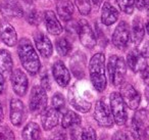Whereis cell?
<instances>
[{
    "label": "cell",
    "mask_w": 149,
    "mask_h": 140,
    "mask_svg": "<svg viewBox=\"0 0 149 140\" xmlns=\"http://www.w3.org/2000/svg\"><path fill=\"white\" fill-rule=\"evenodd\" d=\"M19 56L23 66L26 69L29 74L36 75L40 71L41 68V62L38 57V54L36 50L34 49L31 41L27 38H23L19 42Z\"/></svg>",
    "instance_id": "1"
},
{
    "label": "cell",
    "mask_w": 149,
    "mask_h": 140,
    "mask_svg": "<svg viewBox=\"0 0 149 140\" xmlns=\"http://www.w3.org/2000/svg\"><path fill=\"white\" fill-rule=\"evenodd\" d=\"M89 73L94 88L98 92L105 90L107 80L105 75V56L103 53H96L92 56L89 62Z\"/></svg>",
    "instance_id": "2"
},
{
    "label": "cell",
    "mask_w": 149,
    "mask_h": 140,
    "mask_svg": "<svg viewBox=\"0 0 149 140\" xmlns=\"http://www.w3.org/2000/svg\"><path fill=\"white\" fill-rule=\"evenodd\" d=\"M108 76L112 85L120 86L124 83L127 74V64L124 58L116 55H111L107 62Z\"/></svg>",
    "instance_id": "3"
},
{
    "label": "cell",
    "mask_w": 149,
    "mask_h": 140,
    "mask_svg": "<svg viewBox=\"0 0 149 140\" xmlns=\"http://www.w3.org/2000/svg\"><path fill=\"white\" fill-rule=\"evenodd\" d=\"M110 111L116 125L123 126L126 124L128 120V111L126 108V103L118 92H112L110 94Z\"/></svg>",
    "instance_id": "4"
},
{
    "label": "cell",
    "mask_w": 149,
    "mask_h": 140,
    "mask_svg": "<svg viewBox=\"0 0 149 140\" xmlns=\"http://www.w3.org/2000/svg\"><path fill=\"white\" fill-rule=\"evenodd\" d=\"M30 111L33 115H40L47 106V94L42 86H35L32 88L29 101Z\"/></svg>",
    "instance_id": "5"
},
{
    "label": "cell",
    "mask_w": 149,
    "mask_h": 140,
    "mask_svg": "<svg viewBox=\"0 0 149 140\" xmlns=\"http://www.w3.org/2000/svg\"><path fill=\"white\" fill-rule=\"evenodd\" d=\"M94 119L98 123V125L103 128H111L113 126L114 120L111 111L103 99H100L96 102L94 108Z\"/></svg>",
    "instance_id": "6"
},
{
    "label": "cell",
    "mask_w": 149,
    "mask_h": 140,
    "mask_svg": "<svg viewBox=\"0 0 149 140\" xmlns=\"http://www.w3.org/2000/svg\"><path fill=\"white\" fill-rule=\"evenodd\" d=\"M131 40L130 27L126 22H120L112 34V43L120 50H124Z\"/></svg>",
    "instance_id": "7"
},
{
    "label": "cell",
    "mask_w": 149,
    "mask_h": 140,
    "mask_svg": "<svg viewBox=\"0 0 149 140\" xmlns=\"http://www.w3.org/2000/svg\"><path fill=\"white\" fill-rule=\"evenodd\" d=\"M120 96L124 102L131 109H137L141 103V95L129 83H124L120 86Z\"/></svg>",
    "instance_id": "8"
},
{
    "label": "cell",
    "mask_w": 149,
    "mask_h": 140,
    "mask_svg": "<svg viewBox=\"0 0 149 140\" xmlns=\"http://www.w3.org/2000/svg\"><path fill=\"white\" fill-rule=\"evenodd\" d=\"M78 34L81 43L85 47L92 49L96 45V36L92 30L91 26L88 24L86 20H81L78 24Z\"/></svg>",
    "instance_id": "9"
},
{
    "label": "cell",
    "mask_w": 149,
    "mask_h": 140,
    "mask_svg": "<svg viewBox=\"0 0 149 140\" xmlns=\"http://www.w3.org/2000/svg\"><path fill=\"white\" fill-rule=\"evenodd\" d=\"M147 111L145 109L137 111L131 121V133L136 140H143L145 136V120Z\"/></svg>",
    "instance_id": "10"
},
{
    "label": "cell",
    "mask_w": 149,
    "mask_h": 140,
    "mask_svg": "<svg viewBox=\"0 0 149 140\" xmlns=\"http://www.w3.org/2000/svg\"><path fill=\"white\" fill-rule=\"evenodd\" d=\"M11 85L15 93L19 96H24L28 90V78L26 74L19 69H17L11 74Z\"/></svg>",
    "instance_id": "11"
},
{
    "label": "cell",
    "mask_w": 149,
    "mask_h": 140,
    "mask_svg": "<svg viewBox=\"0 0 149 140\" xmlns=\"http://www.w3.org/2000/svg\"><path fill=\"white\" fill-rule=\"evenodd\" d=\"M34 41L38 51L43 57L48 58L52 55V52H53L52 43L45 34L42 32H36L34 34Z\"/></svg>",
    "instance_id": "12"
},
{
    "label": "cell",
    "mask_w": 149,
    "mask_h": 140,
    "mask_svg": "<svg viewBox=\"0 0 149 140\" xmlns=\"http://www.w3.org/2000/svg\"><path fill=\"white\" fill-rule=\"evenodd\" d=\"M10 121L15 127H19L25 121V105L17 98H13L10 101Z\"/></svg>",
    "instance_id": "13"
},
{
    "label": "cell",
    "mask_w": 149,
    "mask_h": 140,
    "mask_svg": "<svg viewBox=\"0 0 149 140\" xmlns=\"http://www.w3.org/2000/svg\"><path fill=\"white\" fill-rule=\"evenodd\" d=\"M52 75L56 83L61 87H66L70 81V75L61 60H57L52 66Z\"/></svg>",
    "instance_id": "14"
},
{
    "label": "cell",
    "mask_w": 149,
    "mask_h": 140,
    "mask_svg": "<svg viewBox=\"0 0 149 140\" xmlns=\"http://www.w3.org/2000/svg\"><path fill=\"white\" fill-rule=\"evenodd\" d=\"M0 9L1 13L6 18L24 17V10L17 0H2Z\"/></svg>",
    "instance_id": "15"
},
{
    "label": "cell",
    "mask_w": 149,
    "mask_h": 140,
    "mask_svg": "<svg viewBox=\"0 0 149 140\" xmlns=\"http://www.w3.org/2000/svg\"><path fill=\"white\" fill-rule=\"evenodd\" d=\"M68 98L70 104L77 111H81V113H88L90 111V108H91V103L89 101L85 100L82 96H80V94L74 89V87L70 89Z\"/></svg>",
    "instance_id": "16"
},
{
    "label": "cell",
    "mask_w": 149,
    "mask_h": 140,
    "mask_svg": "<svg viewBox=\"0 0 149 140\" xmlns=\"http://www.w3.org/2000/svg\"><path fill=\"white\" fill-rule=\"evenodd\" d=\"M0 37L2 41L9 47L17 43V34L15 28L7 22H0Z\"/></svg>",
    "instance_id": "17"
},
{
    "label": "cell",
    "mask_w": 149,
    "mask_h": 140,
    "mask_svg": "<svg viewBox=\"0 0 149 140\" xmlns=\"http://www.w3.org/2000/svg\"><path fill=\"white\" fill-rule=\"evenodd\" d=\"M127 64L134 73L142 72L147 66L146 60L137 49H133L132 51L129 52L128 56H127Z\"/></svg>",
    "instance_id": "18"
},
{
    "label": "cell",
    "mask_w": 149,
    "mask_h": 140,
    "mask_svg": "<svg viewBox=\"0 0 149 140\" xmlns=\"http://www.w3.org/2000/svg\"><path fill=\"white\" fill-rule=\"evenodd\" d=\"M44 23H45L46 29L51 35L57 36L60 35L62 32L61 24L58 22V19L56 18L55 13L52 10H46L43 15Z\"/></svg>",
    "instance_id": "19"
},
{
    "label": "cell",
    "mask_w": 149,
    "mask_h": 140,
    "mask_svg": "<svg viewBox=\"0 0 149 140\" xmlns=\"http://www.w3.org/2000/svg\"><path fill=\"white\" fill-rule=\"evenodd\" d=\"M13 69V62L11 55L7 50H0V74L3 78L11 77Z\"/></svg>",
    "instance_id": "20"
},
{
    "label": "cell",
    "mask_w": 149,
    "mask_h": 140,
    "mask_svg": "<svg viewBox=\"0 0 149 140\" xmlns=\"http://www.w3.org/2000/svg\"><path fill=\"white\" fill-rule=\"evenodd\" d=\"M118 11L109 2H105L101 10V22L105 26H111L118 21Z\"/></svg>",
    "instance_id": "21"
},
{
    "label": "cell",
    "mask_w": 149,
    "mask_h": 140,
    "mask_svg": "<svg viewBox=\"0 0 149 140\" xmlns=\"http://www.w3.org/2000/svg\"><path fill=\"white\" fill-rule=\"evenodd\" d=\"M58 120H59V113L54 108H48L42 116V127L46 131L52 130L58 124Z\"/></svg>",
    "instance_id": "22"
},
{
    "label": "cell",
    "mask_w": 149,
    "mask_h": 140,
    "mask_svg": "<svg viewBox=\"0 0 149 140\" xmlns=\"http://www.w3.org/2000/svg\"><path fill=\"white\" fill-rule=\"evenodd\" d=\"M56 9L61 20L65 22L72 20L74 15V5L70 0H59L56 5Z\"/></svg>",
    "instance_id": "23"
},
{
    "label": "cell",
    "mask_w": 149,
    "mask_h": 140,
    "mask_svg": "<svg viewBox=\"0 0 149 140\" xmlns=\"http://www.w3.org/2000/svg\"><path fill=\"white\" fill-rule=\"evenodd\" d=\"M145 34V28L141 18L136 17L132 25V41L135 45H139L142 42Z\"/></svg>",
    "instance_id": "24"
},
{
    "label": "cell",
    "mask_w": 149,
    "mask_h": 140,
    "mask_svg": "<svg viewBox=\"0 0 149 140\" xmlns=\"http://www.w3.org/2000/svg\"><path fill=\"white\" fill-rule=\"evenodd\" d=\"M22 135L24 140H41V131L39 125L34 122L27 124Z\"/></svg>",
    "instance_id": "25"
},
{
    "label": "cell",
    "mask_w": 149,
    "mask_h": 140,
    "mask_svg": "<svg viewBox=\"0 0 149 140\" xmlns=\"http://www.w3.org/2000/svg\"><path fill=\"white\" fill-rule=\"evenodd\" d=\"M70 66L74 74L78 77L84 76V68H85V57L82 53H77L72 56L70 60Z\"/></svg>",
    "instance_id": "26"
},
{
    "label": "cell",
    "mask_w": 149,
    "mask_h": 140,
    "mask_svg": "<svg viewBox=\"0 0 149 140\" xmlns=\"http://www.w3.org/2000/svg\"><path fill=\"white\" fill-rule=\"evenodd\" d=\"M82 122V119L78 113L74 111H68L63 113V117L61 120V125L63 128H70L72 126H78Z\"/></svg>",
    "instance_id": "27"
},
{
    "label": "cell",
    "mask_w": 149,
    "mask_h": 140,
    "mask_svg": "<svg viewBox=\"0 0 149 140\" xmlns=\"http://www.w3.org/2000/svg\"><path fill=\"white\" fill-rule=\"evenodd\" d=\"M56 50L61 56H66L72 51V44L66 38H59L55 42Z\"/></svg>",
    "instance_id": "28"
},
{
    "label": "cell",
    "mask_w": 149,
    "mask_h": 140,
    "mask_svg": "<svg viewBox=\"0 0 149 140\" xmlns=\"http://www.w3.org/2000/svg\"><path fill=\"white\" fill-rule=\"evenodd\" d=\"M52 105L53 108L58 113L65 111V98L61 93H55L52 97Z\"/></svg>",
    "instance_id": "29"
},
{
    "label": "cell",
    "mask_w": 149,
    "mask_h": 140,
    "mask_svg": "<svg viewBox=\"0 0 149 140\" xmlns=\"http://www.w3.org/2000/svg\"><path fill=\"white\" fill-rule=\"evenodd\" d=\"M120 8L127 15H131L134 11L135 0H116Z\"/></svg>",
    "instance_id": "30"
},
{
    "label": "cell",
    "mask_w": 149,
    "mask_h": 140,
    "mask_svg": "<svg viewBox=\"0 0 149 140\" xmlns=\"http://www.w3.org/2000/svg\"><path fill=\"white\" fill-rule=\"evenodd\" d=\"M74 3L77 5L80 13L83 15H87L91 11V2L90 0H74Z\"/></svg>",
    "instance_id": "31"
},
{
    "label": "cell",
    "mask_w": 149,
    "mask_h": 140,
    "mask_svg": "<svg viewBox=\"0 0 149 140\" xmlns=\"http://www.w3.org/2000/svg\"><path fill=\"white\" fill-rule=\"evenodd\" d=\"M27 20L31 25L38 26L41 23V15L37 9H31L27 13Z\"/></svg>",
    "instance_id": "32"
},
{
    "label": "cell",
    "mask_w": 149,
    "mask_h": 140,
    "mask_svg": "<svg viewBox=\"0 0 149 140\" xmlns=\"http://www.w3.org/2000/svg\"><path fill=\"white\" fill-rule=\"evenodd\" d=\"M0 140H15L13 130L6 126H0Z\"/></svg>",
    "instance_id": "33"
},
{
    "label": "cell",
    "mask_w": 149,
    "mask_h": 140,
    "mask_svg": "<svg viewBox=\"0 0 149 140\" xmlns=\"http://www.w3.org/2000/svg\"><path fill=\"white\" fill-rule=\"evenodd\" d=\"M82 140H96V132L92 127H87L83 129L81 133Z\"/></svg>",
    "instance_id": "34"
},
{
    "label": "cell",
    "mask_w": 149,
    "mask_h": 140,
    "mask_svg": "<svg viewBox=\"0 0 149 140\" xmlns=\"http://www.w3.org/2000/svg\"><path fill=\"white\" fill-rule=\"evenodd\" d=\"M111 140H132L131 136L125 131H116L112 135Z\"/></svg>",
    "instance_id": "35"
},
{
    "label": "cell",
    "mask_w": 149,
    "mask_h": 140,
    "mask_svg": "<svg viewBox=\"0 0 149 140\" xmlns=\"http://www.w3.org/2000/svg\"><path fill=\"white\" fill-rule=\"evenodd\" d=\"M41 84H42V87H43L45 90H49V89L51 88V83H50L49 77H48V75L46 74V73L41 77Z\"/></svg>",
    "instance_id": "36"
},
{
    "label": "cell",
    "mask_w": 149,
    "mask_h": 140,
    "mask_svg": "<svg viewBox=\"0 0 149 140\" xmlns=\"http://www.w3.org/2000/svg\"><path fill=\"white\" fill-rule=\"evenodd\" d=\"M139 51H140V53L142 54V56L144 58H149V41L144 43V45L142 46L141 50H139Z\"/></svg>",
    "instance_id": "37"
},
{
    "label": "cell",
    "mask_w": 149,
    "mask_h": 140,
    "mask_svg": "<svg viewBox=\"0 0 149 140\" xmlns=\"http://www.w3.org/2000/svg\"><path fill=\"white\" fill-rule=\"evenodd\" d=\"M49 140H66L65 135L62 132H55L49 137Z\"/></svg>",
    "instance_id": "38"
},
{
    "label": "cell",
    "mask_w": 149,
    "mask_h": 140,
    "mask_svg": "<svg viewBox=\"0 0 149 140\" xmlns=\"http://www.w3.org/2000/svg\"><path fill=\"white\" fill-rule=\"evenodd\" d=\"M141 73H142V79L144 83L147 86H149V66H147Z\"/></svg>",
    "instance_id": "39"
},
{
    "label": "cell",
    "mask_w": 149,
    "mask_h": 140,
    "mask_svg": "<svg viewBox=\"0 0 149 140\" xmlns=\"http://www.w3.org/2000/svg\"><path fill=\"white\" fill-rule=\"evenodd\" d=\"M135 4H136L137 8L143 9L149 4V0H135Z\"/></svg>",
    "instance_id": "40"
},
{
    "label": "cell",
    "mask_w": 149,
    "mask_h": 140,
    "mask_svg": "<svg viewBox=\"0 0 149 140\" xmlns=\"http://www.w3.org/2000/svg\"><path fill=\"white\" fill-rule=\"evenodd\" d=\"M3 89H4V78L2 76H0V94L2 93Z\"/></svg>",
    "instance_id": "41"
},
{
    "label": "cell",
    "mask_w": 149,
    "mask_h": 140,
    "mask_svg": "<svg viewBox=\"0 0 149 140\" xmlns=\"http://www.w3.org/2000/svg\"><path fill=\"white\" fill-rule=\"evenodd\" d=\"M3 120V109H2V105L0 103V123Z\"/></svg>",
    "instance_id": "42"
},
{
    "label": "cell",
    "mask_w": 149,
    "mask_h": 140,
    "mask_svg": "<svg viewBox=\"0 0 149 140\" xmlns=\"http://www.w3.org/2000/svg\"><path fill=\"white\" fill-rule=\"evenodd\" d=\"M145 95H146V98H147V101L149 102V86L146 88V90H145Z\"/></svg>",
    "instance_id": "43"
},
{
    "label": "cell",
    "mask_w": 149,
    "mask_h": 140,
    "mask_svg": "<svg viewBox=\"0 0 149 140\" xmlns=\"http://www.w3.org/2000/svg\"><path fill=\"white\" fill-rule=\"evenodd\" d=\"M92 1H93L94 4L97 5V6H98V5L101 4V2H102V0H92Z\"/></svg>",
    "instance_id": "44"
},
{
    "label": "cell",
    "mask_w": 149,
    "mask_h": 140,
    "mask_svg": "<svg viewBox=\"0 0 149 140\" xmlns=\"http://www.w3.org/2000/svg\"><path fill=\"white\" fill-rule=\"evenodd\" d=\"M146 30H147V33L149 34V22H147L146 24Z\"/></svg>",
    "instance_id": "45"
},
{
    "label": "cell",
    "mask_w": 149,
    "mask_h": 140,
    "mask_svg": "<svg viewBox=\"0 0 149 140\" xmlns=\"http://www.w3.org/2000/svg\"><path fill=\"white\" fill-rule=\"evenodd\" d=\"M147 15H148V17H149V4L148 5H147Z\"/></svg>",
    "instance_id": "46"
},
{
    "label": "cell",
    "mask_w": 149,
    "mask_h": 140,
    "mask_svg": "<svg viewBox=\"0 0 149 140\" xmlns=\"http://www.w3.org/2000/svg\"><path fill=\"white\" fill-rule=\"evenodd\" d=\"M26 2H32V1H33V0H25Z\"/></svg>",
    "instance_id": "47"
}]
</instances>
